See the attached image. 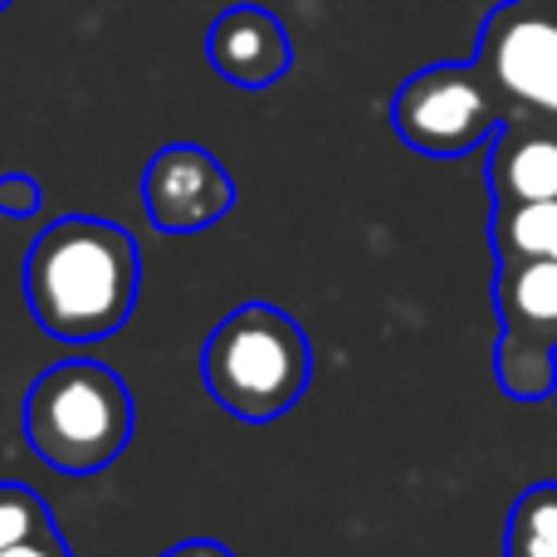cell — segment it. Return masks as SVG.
<instances>
[{"instance_id":"cell-1","label":"cell","mask_w":557,"mask_h":557,"mask_svg":"<svg viewBox=\"0 0 557 557\" xmlns=\"http://www.w3.org/2000/svg\"><path fill=\"white\" fill-rule=\"evenodd\" d=\"M143 260L113 221L64 215L25 255V304L54 343H103L133 318Z\"/></svg>"},{"instance_id":"cell-2","label":"cell","mask_w":557,"mask_h":557,"mask_svg":"<svg viewBox=\"0 0 557 557\" xmlns=\"http://www.w3.org/2000/svg\"><path fill=\"white\" fill-rule=\"evenodd\" d=\"M201 376L215 406L235 421H278L313 382L308 333L274 304H245L215 323L201 352Z\"/></svg>"},{"instance_id":"cell-3","label":"cell","mask_w":557,"mask_h":557,"mask_svg":"<svg viewBox=\"0 0 557 557\" xmlns=\"http://www.w3.org/2000/svg\"><path fill=\"white\" fill-rule=\"evenodd\" d=\"M25 441L59 474L108 470L133 441V392L103 362H54L25 396Z\"/></svg>"},{"instance_id":"cell-4","label":"cell","mask_w":557,"mask_h":557,"mask_svg":"<svg viewBox=\"0 0 557 557\" xmlns=\"http://www.w3.org/2000/svg\"><path fill=\"white\" fill-rule=\"evenodd\" d=\"M392 123L411 152L465 157L494 143L509 113H504L499 94L480 64H431L401 84L392 103Z\"/></svg>"},{"instance_id":"cell-5","label":"cell","mask_w":557,"mask_h":557,"mask_svg":"<svg viewBox=\"0 0 557 557\" xmlns=\"http://www.w3.org/2000/svg\"><path fill=\"white\" fill-rule=\"evenodd\" d=\"M474 64L494 84L504 113L557 123V0H509L480 29Z\"/></svg>"},{"instance_id":"cell-6","label":"cell","mask_w":557,"mask_h":557,"mask_svg":"<svg viewBox=\"0 0 557 557\" xmlns=\"http://www.w3.org/2000/svg\"><path fill=\"white\" fill-rule=\"evenodd\" d=\"M143 206L162 235H196L235 211V176L196 143H172L147 162Z\"/></svg>"},{"instance_id":"cell-7","label":"cell","mask_w":557,"mask_h":557,"mask_svg":"<svg viewBox=\"0 0 557 557\" xmlns=\"http://www.w3.org/2000/svg\"><path fill=\"white\" fill-rule=\"evenodd\" d=\"M211 69L221 78L240 88H270L288 74V35L264 5H231L225 15H215L211 39H206Z\"/></svg>"},{"instance_id":"cell-8","label":"cell","mask_w":557,"mask_h":557,"mask_svg":"<svg viewBox=\"0 0 557 557\" xmlns=\"http://www.w3.org/2000/svg\"><path fill=\"white\" fill-rule=\"evenodd\" d=\"M490 196L494 206L557 201V123L513 117L490 143Z\"/></svg>"},{"instance_id":"cell-9","label":"cell","mask_w":557,"mask_h":557,"mask_svg":"<svg viewBox=\"0 0 557 557\" xmlns=\"http://www.w3.org/2000/svg\"><path fill=\"white\" fill-rule=\"evenodd\" d=\"M494 308H499L504 333L557 347V260H499Z\"/></svg>"},{"instance_id":"cell-10","label":"cell","mask_w":557,"mask_h":557,"mask_svg":"<svg viewBox=\"0 0 557 557\" xmlns=\"http://www.w3.org/2000/svg\"><path fill=\"white\" fill-rule=\"evenodd\" d=\"M494 260H557V201H513L490 215Z\"/></svg>"},{"instance_id":"cell-11","label":"cell","mask_w":557,"mask_h":557,"mask_svg":"<svg viewBox=\"0 0 557 557\" xmlns=\"http://www.w3.org/2000/svg\"><path fill=\"white\" fill-rule=\"evenodd\" d=\"M494 376L513 401H543L557 396V347L523 333H499L494 347Z\"/></svg>"},{"instance_id":"cell-12","label":"cell","mask_w":557,"mask_h":557,"mask_svg":"<svg viewBox=\"0 0 557 557\" xmlns=\"http://www.w3.org/2000/svg\"><path fill=\"white\" fill-rule=\"evenodd\" d=\"M504 557H557V484L519 494L504 533Z\"/></svg>"},{"instance_id":"cell-13","label":"cell","mask_w":557,"mask_h":557,"mask_svg":"<svg viewBox=\"0 0 557 557\" xmlns=\"http://www.w3.org/2000/svg\"><path fill=\"white\" fill-rule=\"evenodd\" d=\"M54 529V513H49V504L39 499L35 490H25V484L5 480L0 484V553L15 548V543L35 539V533Z\"/></svg>"},{"instance_id":"cell-14","label":"cell","mask_w":557,"mask_h":557,"mask_svg":"<svg viewBox=\"0 0 557 557\" xmlns=\"http://www.w3.org/2000/svg\"><path fill=\"white\" fill-rule=\"evenodd\" d=\"M39 206H45V191H39L35 176H25V172L0 176V215H10V221H29Z\"/></svg>"},{"instance_id":"cell-15","label":"cell","mask_w":557,"mask_h":557,"mask_svg":"<svg viewBox=\"0 0 557 557\" xmlns=\"http://www.w3.org/2000/svg\"><path fill=\"white\" fill-rule=\"evenodd\" d=\"M0 557H74V553H69V543L59 539V529H45V533H35V539L15 543V548H5Z\"/></svg>"},{"instance_id":"cell-16","label":"cell","mask_w":557,"mask_h":557,"mask_svg":"<svg viewBox=\"0 0 557 557\" xmlns=\"http://www.w3.org/2000/svg\"><path fill=\"white\" fill-rule=\"evenodd\" d=\"M162 557H235L225 543H211V539H191V543H176V548H166Z\"/></svg>"},{"instance_id":"cell-17","label":"cell","mask_w":557,"mask_h":557,"mask_svg":"<svg viewBox=\"0 0 557 557\" xmlns=\"http://www.w3.org/2000/svg\"><path fill=\"white\" fill-rule=\"evenodd\" d=\"M5 5H10V0H0V10H5Z\"/></svg>"}]
</instances>
